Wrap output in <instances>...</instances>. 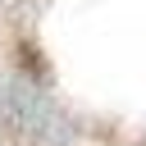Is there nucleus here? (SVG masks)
<instances>
[{
  "label": "nucleus",
  "mask_w": 146,
  "mask_h": 146,
  "mask_svg": "<svg viewBox=\"0 0 146 146\" xmlns=\"http://www.w3.org/2000/svg\"><path fill=\"white\" fill-rule=\"evenodd\" d=\"M0 5H5V0H0Z\"/></svg>",
  "instance_id": "nucleus-1"
}]
</instances>
